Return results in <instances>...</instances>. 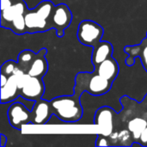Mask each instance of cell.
Instances as JSON below:
<instances>
[{
  "mask_svg": "<svg viewBox=\"0 0 147 147\" xmlns=\"http://www.w3.org/2000/svg\"><path fill=\"white\" fill-rule=\"evenodd\" d=\"M125 53L127 54V58L125 62L127 66H133L136 61V58H139L141 61L143 67L147 71V38L141 40L139 45L126 46L124 48Z\"/></svg>",
  "mask_w": 147,
  "mask_h": 147,
  "instance_id": "7c38bea8",
  "label": "cell"
},
{
  "mask_svg": "<svg viewBox=\"0 0 147 147\" xmlns=\"http://www.w3.org/2000/svg\"><path fill=\"white\" fill-rule=\"evenodd\" d=\"M139 145L140 146L147 147V127L144 130V132L142 133V134L140 136Z\"/></svg>",
  "mask_w": 147,
  "mask_h": 147,
  "instance_id": "ffe728a7",
  "label": "cell"
},
{
  "mask_svg": "<svg viewBox=\"0 0 147 147\" xmlns=\"http://www.w3.org/2000/svg\"><path fill=\"white\" fill-rule=\"evenodd\" d=\"M47 49L41 48L36 55L28 71V74L32 77H36L42 78L48 71V63L46 58L47 55Z\"/></svg>",
  "mask_w": 147,
  "mask_h": 147,
  "instance_id": "5bb4252c",
  "label": "cell"
},
{
  "mask_svg": "<svg viewBox=\"0 0 147 147\" xmlns=\"http://www.w3.org/2000/svg\"><path fill=\"white\" fill-rule=\"evenodd\" d=\"M94 71L114 83L119 74V65L113 57H110L98 65L94 66Z\"/></svg>",
  "mask_w": 147,
  "mask_h": 147,
  "instance_id": "9a60e30c",
  "label": "cell"
},
{
  "mask_svg": "<svg viewBox=\"0 0 147 147\" xmlns=\"http://www.w3.org/2000/svg\"><path fill=\"white\" fill-rule=\"evenodd\" d=\"M91 61L94 66L98 65L104 60L112 57L113 54V46L110 42L101 40L94 47H92Z\"/></svg>",
  "mask_w": 147,
  "mask_h": 147,
  "instance_id": "2e32d148",
  "label": "cell"
},
{
  "mask_svg": "<svg viewBox=\"0 0 147 147\" xmlns=\"http://www.w3.org/2000/svg\"><path fill=\"white\" fill-rule=\"evenodd\" d=\"M146 38H147V33H146Z\"/></svg>",
  "mask_w": 147,
  "mask_h": 147,
  "instance_id": "7402d4cb",
  "label": "cell"
},
{
  "mask_svg": "<svg viewBox=\"0 0 147 147\" xmlns=\"http://www.w3.org/2000/svg\"><path fill=\"white\" fill-rule=\"evenodd\" d=\"M116 111L112 108L104 106L98 109L94 116V124L100 127L99 134L109 137L115 130Z\"/></svg>",
  "mask_w": 147,
  "mask_h": 147,
  "instance_id": "30bf717a",
  "label": "cell"
},
{
  "mask_svg": "<svg viewBox=\"0 0 147 147\" xmlns=\"http://www.w3.org/2000/svg\"><path fill=\"white\" fill-rule=\"evenodd\" d=\"M45 84L42 78L32 77L28 73L22 72L18 78L19 96L31 101H38L43 97Z\"/></svg>",
  "mask_w": 147,
  "mask_h": 147,
  "instance_id": "8992f818",
  "label": "cell"
},
{
  "mask_svg": "<svg viewBox=\"0 0 147 147\" xmlns=\"http://www.w3.org/2000/svg\"><path fill=\"white\" fill-rule=\"evenodd\" d=\"M28 9L24 0H1L0 26L16 34H27L25 14Z\"/></svg>",
  "mask_w": 147,
  "mask_h": 147,
  "instance_id": "7a4b0ae2",
  "label": "cell"
},
{
  "mask_svg": "<svg viewBox=\"0 0 147 147\" xmlns=\"http://www.w3.org/2000/svg\"><path fill=\"white\" fill-rule=\"evenodd\" d=\"M54 5L52 1L44 0L34 8L27 10L25 22L28 34L42 33L50 30L49 19Z\"/></svg>",
  "mask_w": 147,
  "mask_h": 147,
  "instance_id": "5b68a950",
  "label": "cell"
},
{
  "mask_svg": "<svg viewBox=\"0 0 147 147\" xmlns=\"http://www.w3.org/2000/svg\"><path fill=\"white\" fill-rule=\"evenodd\" d=\"M7 141H8V138L7 136H5L4 134H1L0 135V146L4 147L7 144Z\"/></svg>",
  "mask_w": 147,
  "mask_h": 147,
  "instance_id": "44dd1931",
  "label": "cell"
},
{
  "mask_svg": "<svg viewBox=\"0 0 147 147\" xmlns=\"http://www.w3.org/2000/svg\"><path fill=\"white\" fill-rule=\"evenodd\" d=\"M19 66L16 61L8 60L1 65V74L5 75L6 77H9L16 73L19 70Z\"/></svg>",
  "mask_w": 147,
  "mask_h": 147,
  "instance_id": "ac0fdd59",
  "label": "cell"
},
{
  "mask_svg": "<svg viewBox=\"0 0 147 147\" xmlns=\"http://www.w3.org/2000/svg\"><path fill=\"white\" fill-rule=\"evenodd\" d=\"M75 83L73 93L79 96H82L85 91L91 96H102L110 90L113 84L111 81L94 71L92 72H79L76 76Z\"/></svg>",
  "mask_w": 147,
  "mask_h": 147,
  "instance_id": "277c9868",
  "label": "cell"
},
{
  "mask_svg": "<svg viewBox=\"0 0 147 147\" xmlns=\"http://www.w3.org/2000/svg\"><path fill=\"white\" fill-rule=\"evenodd\" d=\"M22 72H24L19 69L16 73L8 77L7 82L4 85L1 86V103H9L14 102L18 96V78Z\"/></svg>",
  "mask_w": 147,
  "mask_h": 147,
  "instance_id": "4fadbf2b",
  "label": "cell"
},
{
  "mask_svg": "<svg viewBox=\"0 0 147 147\" xmlns=\"http://www.w3.org/2000/svg\"><path fill=\"white\" fill-rule=\"evenodd\" d=\"M7 115L10 126L15 129L22 130L24 125L31 124V110L19 101L11 102L8 109Z\"/></svg>",
  "mask_w": 147,
  "mask_h": 147,
  "instance_id": "9c48e42d",
  "label": "cell"
},
{
  "mask_svg": "<svg viewBox=\"0 0 147 147\" xmlns=\"http://www.w3.org/2000/svg\"><path fill=\"white\" fill-rule=\"evenodd\" d=\"M35 55L36 53L30 49H25V50H22L21 53H19L17 56V60H16L19 68L22 71H23L25 73H28V71Z\"/></svg>",
  "mask_w": 147,
  "mask_h": 147,
  "instance_id": "e0dca14e",
  "label": "cell"
},
{
  "mask_svg": "<svg viewBox=\"0 0 147 147\" xmlns=\"http://www.w3.org/2000/svg\"><path fill=\"white\" fill-rule=\"evenodd\" d=\"M103 34V28L100 24L94 21L84 20L78 25L77 37L81 44L94 47L102 40Z\"/></svg>",
  "mask_w": 147,
  "mask_h": 147,
  "instance_id": "52a82bcc",
  "label": "cell"
},
{
  "mask_svg": "<svg viewBox=\"0 0 147 147\" xmlns=\"http://www.w3.org/2000/svg\"><path fill=\"white\" fill-rule=\"evenodd\" d=\"M80 98L81 96L73 93L71 96H62L51 100L50 104L53 115L65 123L79 121L84 114Z\"/></svg>",
  "mask_w": 147,
  "mask_h": 147,
  "instance_id": "3957f363",
  "label": "cell"
},
{
  "mask_svg": "<svg viewBox=\"0 0 147 147\" xmlns=\"http://www.w3.org/2000/svg\"><path fill=\"white\" fill-rule=\"evenodd\" d=\"M120 102L122 108L116 114L113 134L130 133L134 141V146L139 145L140 136L147 127V94L140 102L127 96H122Z\"/></svg>",
  "mask_w": 147,
  "mask_h": 147,
  "instance_id": "6da1fadb",
  "label": "cell"
},
{
  "mask_svg": "<svg viewBox=\"0 0 147 147\" xmlns=\"http://www.w3.org/2000/svg\"><path fill=\"white\" fill-rule=\"evenodd\" d=\"M95 145L96 146H110V143H109V138L104 136V135H102V134H97V138H96Z\"/></svg>",
  "mask_w": 147,
  "mask_h": 147,
  "instance_id": "d6986e66",
  "label": "cell"
},
{
  "mask_svg": "<svg viewBox=\"0 0 147 147\" xmlns=\"http://www.w3.org/2000/svg\"><path fill=\"white\" fill-rule=\"evenodd\" d=\"M53 115L50 101L41 98L35 101L34 108L31 110V124L36 126L47 124Z\"/></svg>",
  "mask_w": 147,
  "mask_h": 147,
  "instance_id": "8fae6325",
  "label": "cell"
},
{
  "mask_svg": "<svg viewBox=\"0 0 147 147\" xmlns=\"http://www.w3.org/2000/svg\"><path fill=\"white\" fill-rule=\"evenodd\" d=\"M71 11L65 3L54 5L49 19V28L50 30L54 29L56 35L61 38L65 34V30L71 25Z\"/></svg>",
  "mask_w": 147,
  "mask_h": 147,
  "instance_id": "ba28073f",
  "label": "cell"
}]
</instances>
